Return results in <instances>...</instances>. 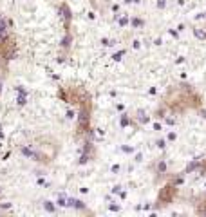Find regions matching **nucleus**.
Here are the masks:
<instances>
[{"label": "nucleus", "mask_w": 206, "mask_h": 217, "mask_svg": "<svg viewBox=\"0 0 206 217\" xmlns=\"http://www.w3.org/2000/svg\"><path fill=\"white\" fill-rule=\"evenodd\" d=\"M172 192H173V188H172V186H167V188L163 190V194L159 195V201H165V199H170V197H172Z\"/></svg>", "instance_id": "1"}, {"label": "nucleus", "mask_w": 206, "mask_h": 217, "mask_svg": "<svg viewBox=\"0 0 206 217\" xmlns=\"http://www.w3.org/2000/svg\"><path fill=\"white\" fill-rule=\"evenodd\" d=\"M87 118H89V116H87V107H83L81 108V114H80V125H81V127L87 125Z\"/></svg>", "instance_id": "2"}, {"label": "nucleus", "mask_w": 206, "mask_h": 217, "mask_svg": "<svg viewBox=\"0 0 206 217\" xmlns=\"http://www.w3.org/2000/svg\"><path fill=\"white\" fill-rule=\"evenodd\" d=\"M194 33H195V36H197V38L204 40V38H206V27H195V29H194Z\"/></svg>", "instance_id": "3"}, {"label": "nucleus", "mask_w": 206, "mask_h": 217, "mask_svg": "<svg viewBox=\"0 0 206 217\" xmlns=\"http://www.w3.org/2000/svg\"><path fill=\"white\" fill-rule=\"evenodd\" d=\"M69 205H72V206H76V208H80V210H81V208H85V205H83L81 201H78V199H70V201H69Z\"/></svg>", "instance_id": "4"}, {"label": "nucleus", "mask_w": 206, "mask_h": 217, "mask_svg": "<svg viewBox=\"0 0 206 217\" xmlns=\"http://www.w3.org/2000/svg\"><path fill=\"white\" fill-rule=\"evenodd\" d=\"M60 11H62V13H64V18H70V13H69V9H67V5H62V7H60Z\"/></svg>", "instance_id": "5"}, {"label": "nucleus", "mask_w": 206, "mask_h": 217, "mask_svg": "<svg viewBox=\"0 0 206 217\" xmlns=\"http://www.w3.org/2000/svg\"><path fill=\"white\" fill-rule=\"evenodd\" d=\"M45 210H47V212H54V206H53L49 201H45Z\"/></svg>", "instance_id": "6"}, {"label": "nucleus", "mask_w": 206, "mask_h": 217, "mask_svg": "<svg viewBox=\"0 0 206 217\" xmlns=\"http://www.w3.org/2000/svg\"><path fill=\"white\" fill-rule=\"evenodd\" d=\"M69 42H70V36H65V40H64V43H62V45H64V47H67Z\"/></svg>", "instance_id": "7"}, {"label": "nucleus", "mask_w": 206, "mask_h": 217, "mask_svg": "<svg viewBox=\"0 0 206 217\" xmlns=\"http://www.w3.org/2000/svg\"><path fill=\"white\" fill-rule=\"evenodd\" d=\"M121 56H123V51H121V53H116V54H114V60H119Z\"/></svg>", "instance_id": "8"}, {"label": "nucleus", "mask_w": 206, "mask_h": 217, "mask_svg": "<svg viewBox=\"0 0 206 217\" xmlns=\"http://www.w3.org/2000/svg\"><path fill=\"white\" fill-rule=\"evenodd\" d=\"M58 205H62V206H65L67 203H65V199H64V197H60V199H58Z\"/></svg>", "instance_id": "9"}, {"label": "nucleus", "mask_w": 206, "mask_h": 217, "mask_svg": "<svg viewBox=\"0 0 206 217\" xmlns=\"http://www.w3.org/2000/svg\"><path fill=\"white\" fill-rule=\"evenodd\" d=\"M132 26H143V22L141 20H132Z\"/></svg>", "instance_id": "10"}, {"label": "nucleus", "mask_w": 206, "mask_h": 217, "mask_svg": "<svg viewBox=\"0 0 206 217\" xmlns=\"http://www.w3.org/2000/svg\"><path fill=\"white\" fill-rule=\"evenodd\" d=\"M165 168H167L165 163H159V172H165Z\"/></svg>", "instance_id": "11"}, {"label": "nucleus", "mask_w": 206, "mask_h": 217, "mask_svg": "<svg viewBox=\"0 0 206 217\" xmlns=\"http://www.w3.org/2000/svg\"><path fill=\"white\" fill-rule=\"evenodd\" d=\"M112 172H114V174L119 172V165H114V167H112Z\"/></svg>", "instance_id": "12"}, {"label": "nucleus", "mask_w": 206, "mask_h": 217, "mask_svg": "<svg viewBox=\"0 0 206 217\" xmlns=\"http://www.w3.org/2000/svg\"><path fill=\"white\" fill-rule=\"evenodd\" d=\"M165 4H167L165 0H159V2H157V7H165Z\"/></svg>", "instance_id": "13"}, {"label": "nucleus", "mask_w": 206, "mask_h": 217, "mask_svg": "<svg viewBox=\"0 0 206 217\" xmlns=\"http://www.w3.org/2000/svg\"><path fill=\"white\" fill-rule=\"evenodd\" d=\"M5 29V22L4 20H0V31H4Z\"/></svg>", "instance_id": "14"}, {"label": "nucleus", "mask_w": 206, "mask_h": 217, "mask_svg": "<svg viewBox=\"0 0 206 217\" xmlns=\"http://www.w3.org/2000/svg\"><path fill=\"white\" fill-rule=\"evenodd\" d=\"M157 146H159V148H163V146H165V141H163V140H159V141H157Z\"/></svg>", "instance_id": "15"}, {"label": "nucleus", "mask_w": 206, "mask_h": 217, "mask_svg": "<svg viewBox=\"0 0 206 217\" xmlns=\"http://www.w3.org/2000/svg\"><path fill=\"white\" fill-rule=\"evenodd\" d=\"M168 140H170V141H173V140H175V134H173V132H170V134H168Z\"/></svg>", "instance_id": "16"}]
</instances>
